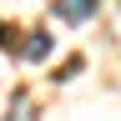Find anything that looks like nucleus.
Wrapping results in <instances>:
<instances>
[{
  "label": "nucleus",
  "instance_id": "f257e3e1",
  "mask_svg": "<svg viewBox=\"0 0 121 121\" xmlns=\"http://www.w3.org/2000/svg\"><path fill=\"white\" fill-rule=\"evenodd\" d=\"M56 15L60 20H71V25H81L96 15V0H56Z\"/></svg>",
  "mask_w": 121,
  "mask_h": 121
},
{
  "label": "nucleus",
  "instance_id": "f03ea898",
  "mask_svg": "<svg viewBox=\"0 0 121 121\" xmlns=\"http://www.w3.org/2000/svg\"><path fill=\"white\" fill-rule=\"evenodd\" d=\"M45 51H51V35H45V30H35V35L25 40V60H40Z\"/></svg>",
  "mask_w": 121,
  "mask_h": 121
}]
</instances>
